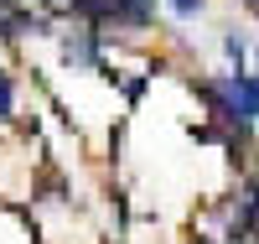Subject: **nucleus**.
Here are the masks:
<instances>
[{"label":"nucleus","mask_w":259,"mask_h":244,"mask_svg":"<svg viewBox=\"0 0 259 244\" xmlns=\"http://www.w3.org/2000/svg\"><path fill=\"white\" fill-rule=\"evenodd\" d=\"M16 109V83H11V73H0V120H6Z\"/></svg>","instance_id":"nucleus-5"},{"label":"nucleus","mask_w":259,"mask_h":244,"mask_svg":"<svg viewBox=\"0 0 259 244\" xmlns=\"http://www.w3.org/2000/svg\"><path fill=\"white\" fill-rule=\"evenodd\" d=\"M150 16H156V0H114L109 26H150Z\"/></svg>","instance_id":"nucleus-3"},{"label":"nucleus","mask_w":259,"mask_h":244,"mask_svg":"<svg viewBox=\"0 0 259 244\" xmlns=\"http://www.w3.org/2000/svg\"><path fill=\"white\" fill-rule=\"evenodd\" d=\"M202 99L212 104V115H223L228 125H254L259 120V73H218L202 78Z\"/></svg>","instance_id":"nucleus-1"},{"label":"nucleus","mask_w":259,"mask_h":244,"mask_svg":"<svg viewBox=\"0 0 259 244\" xmlns=\"http://www.w3.org/2000/svg\"><path fill=\"white\" fill-rule=\"evenodd\" d=\"M166 6L177 11L182 21H192V16H202V6H207V0H166Z\"/></svg>","instance_id":"nucleus-6"},{"label":"nucleus","mask_w":259,"mask_h":244,"mask_svg":"<svg viewBox=\"0 0 259 244\" xmlns=\"http://www.w3.org/2000/svg\"><path fill=\"white\" fill-rule=\"evenodd\" d=\"M223 52L233 57V73H244V57H249V42H244L239 31H228V37H223Z\"/></svg>","instance_id":"nucleus-4"},{"label":"nucleus","mask_w":259,"mask_h":244,"mask_svg":"<svg viewBox=\"0 0 259 244\" xmlns=\"http://www.w3.org/2000/svg\"><path fill=\"white\" fill-rule=\"evenodd\" d=\"M244 6H249V11H254V16H259V0H244Z\"/></svg>","instance_id":"nucleus-7"},{"label":"nucleus","mask_w":259,"mask_h":244,"mask_svg":"<svg viewBox=\"0 0 259 244\" xmlns=\"http://www.w3.org/2000/svg\"><path fill=\"white\" fill-rule=\"evenodd\" d=\"M62 57H68V68H104V57H99V31H68L62 37Z\"/></svg>","instance_id":"nucleus-2"}]
</instances>
